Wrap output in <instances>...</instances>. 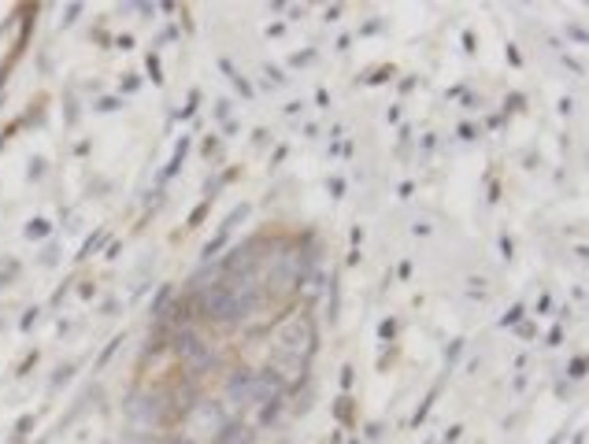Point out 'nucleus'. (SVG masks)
I'll return each instance as SVG.
<instances>
[{"label":"nucleus","instance_id":"nucleus-1","mask_svg":"<svg viewBox=\"0 0 589 444\" xmlns=\"http://www.w3.org/2000/svg\"><path fill=\"white\" fill-rule=\"evenodd\" d=\"M260 304V289H256L252 274H219L201 296V315L212 322H245Z\"/></svg>","mask_w":589,"mask_h":444},{"label":"nucleus","instance_id":"nucleus-2","mask_svg":"<svg viewBox=\"0 0 589 444\" xmlns=\"http://www.w3.org/2000/svg\"><path fill=\"white\" fill-rule=\"evenodd\" d=\"M315 352V322L308 315H289L286 322L274 329V348H271V370L274 374H297L304 377L308 359Z\"/></svg>","mask_w":589,"mask_h":444},{"label":"nucleus","instance_id":"nucleus-3","mask_svg":"<svg viewBox=\"0 0 589 444\" xmlns=\"http://www.w3.org/2000/svg\"><path fill=\"white\" fill-rule=\"evenodd\" d=\"M174 352L182 355V359H189V366H193V370H208V366H215V355H212V348H208V341H201L193 329H178Z\"/></svg>","mask_w":589,"mask_h":444},{"label":"nucleus","instance_id":"nucleus-4","mask_svg":"<svg viewBox=\"0 0 589 444\" xmlns=\"http://www.w3.org/2000/svg\"><path fill=\"white\" fill-rule=\"evenodd\" d=\"M130 418H134L137 426H156V422L163 418L159 396H137V400H130Z\"/></svg>","mask_w":589,"mask_h":444},{"label":"nucleus","instance_id":"nucleus-5","mask_svg":"<svg viewBox=\"0 0 589 444\" xmlns=\"http://www.w3.org/2000/svg\"><path fill=\"white\" fill-rule=\"evenodd\" d=\"M226 241H230V230H219V233H215V241H212V244H204V252H201V259H204V263H212L215 256H219V248H223V244H226Z\"/></svg>","mask_w":589,"mask_h":444},{"label":"nucleus","instance_id":"nucleus-6","mask_svg":"<svg viewBox=\"0 0 589 444\" xmlns=\"http://www.w3.org/2000/svg\"><path fill=\"white\" fill-rule=\"evenodd\" d=\"M45 230H49V226H45V222H37V226H26V237H41Z\"/></svg>","mask_w":589,"mask_h":444},{"label":"nucleus","instance_id":"nucleus-7","mask_svg":"<svg viewBox=\"0 0 589 444\" xmlns=\"http://www.w3.org/2000/svg\"><path fill=\"white\" fill-rule=\"evenodd\" d=\"M519 315H522V307H511V311H508V315H504V318H500V322H504V326H511V322H515V318H519Z\"/></svg>","mask_w":589,"mask_h":444},{"label":"nucleus","instance_id":"nucleus-8","mask_svg":"<svg viewBox=\"0 0 589 444\" xmlns=\"http://www.w3.org/2000/svg\"><path fill=\"white\" fill-rule=\"evenodd\" d=\"M582 370H585V363H582V359H574V363H571V377H582Z\"/></svg>","mask_w":589,"mask_h":444}]
</instances>
